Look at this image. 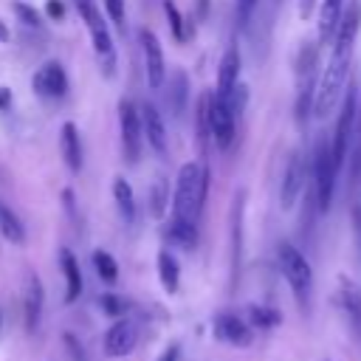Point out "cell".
<instances>
[{"label":"cell","instance_id":"6da1fadb","mask_svg":"<svg viewBox=\"0 0 361 361\" xmlns=\"http://www.w3.org/2000/svg\"><path fill=\"white\" fill-rule=\"evenodd\" d=\"M358 28H361V3L350 0V6L341 11V20H338L336 34L330 39L333 42L330 62H327V68L322 71V76L316 82V93H313V113H316V118H327L338 107V102L344 96Z\"/></svg>","mask_w":361,"mask_h":361},{"label":"cell","instance_id":"7a4b0ae2","mask_svg":"<svg viewBox=\"0 0 361 361\" xmlns=\"http://www.w3.org/2000/svg\"><path fill=\"white\" fill-rule=\"evenodd\" d=\"M209 189V169L206 164H183L175 180V197H172V217L197 223Z\"/></svg>","mask_w":361,"mask_h":361},{"label":"cell","instance_id":"3957f363","mask_svg":"<svg viewBox=\"0 0 361 361\" xmlns=\"http://www.w3.org/2000/svg\"><path fill=\"white\" fill-rule=\"evenodd\" d=\"M338 161L333 155V144L327 135H322L316 141V152H313V200H316V212L324 214L333 203V192H336V175H338Z\"/></svg>","mask_w":361,"mask_h":361},{"label":"cell","instance_id":"277c9868","mask_svg":"<svg viewBox=\"0 0 361 361\" xmlns=\"http://www.w3.org/2000/svg\"><path fill=\"white\" fill-rule=\"evenodd\" d=\"M79 17L85 20L87 25V34H90V42H93V51H96V59L102 65V71L107 76L116 73V48H113V37L107 31V23L96 6V0H73Z\"/></svg>","mask_w":361,"mask_h":361},{"label":"cell","instance_id":"5b68a950","mask_svg":"<svg viewBox=\"0 0 361 361\" xmlns=\"http://www.w3.org/2000/svg\"><path fill=\"white\" fill-rule=\"evenodd\" d=\"M276 257H279V271H282V276L288 279V285L293 290V299L299 302L302 310H307V302H310V293H313V271H310V262L290 243H279Z\"/></svg>","mask_w":361,"mask_h":361},{"label":"cell","instance_id":"8992f818","mask_svg":"<svg viewBox=\"0 0 361 361\" xmlns=\"http://www.w3.org/2000/svg\"><path fill=\"white\" fill-rule=\"evenodd\" d=\"M313 93H316V45L305 42L299 51V68H296V116L307 118L313 110Z\"/></svg>","mask_w":361,"mask_h":361},{"label":"cell","instance_id":"52a82bcc","mask_svg":"<svg viewBox=\"0 0 361 361\" xmlns=\"http://www.w3.org/2000/svg\"><path fill=\"white\" fill-rule=\"evenodd\" d=\"M347 93L341 96V110H338V121H336V130H333V155L338 161V166L344 164L347 158V149H350V138H353V124H355V110H358V87L355 82H350V87H344Z\"/></svg>","mask_w":361,"mask_h":361},{"label":"cell","instance_id":"ba28073f","mask_svg":"<svg viewBox=\"0 0 361 361\" xmlns=\"http://www.w3.org/2000/svg\"><path fill=\"white\" fill-rule=\"evenodd\" d=\"M118 130H121V147L130 164H135L141 158L144 149V130H141V116L138 107L130 99L118 102Z\"/></svg>","mask_w":361,"mask_h":361},{"label":"cell","instance_id":"9c48e42d","mask_svg":"<svg viewBox=\"0 0 361 361\" xmlns=\"http://www.w3.org/2000/svg\"><path fill=\"white\" fill-rule=\"evenodd\" d=\"M237 104L228 102V99H220L212 93L209 99V124H212V141L220 147V149H228L231 141H234V127H237Z\"/></svg>","mask_w":361,"mask_h":361},{"label":"cell","instance_id":"30bf717a","mask_svg":"<svg viewBox=\"0 0 361 361\" xmlns=\"http://www.w3.org/2000/svg\"><path fill=\"white\" fill-rule=\"evenodd\" d=\"M141 54H144V73H147V85L152 90H161L166 82V59H164V48L158 42V37L152 31H141Z\"/></svg>","mask_w":361,"mask_h":361},{"label":"cell","instance_id":"8fae6325","mask_svg":"<svg viewBox=\"0 0 361 361\" xmlns=\"http://www.w3.org/2000/svg\"><path fill=\"white\" fill-rule=\"evenodd\" d=\"M305 189V161H302V152L293 149L288 164H285V172H282V183H279V206L282 209H293V203L299 200Z\"/></svg>","mask_w":361,"mask_h":361},{"label":"cell","instance_id":"7c38bea8","mask_svg":"<svg viewBox=\"0 0 361 361\" xmlns=\"http://www.w3.org/2000/svg\"><path fill=\"white\" fill-rule=\"evenodd\" d=\"M31 87L37 90V96L42 99H62L68 93V76H65V68L59 62H45L34 79H31Z\"/></svg>","mask_w":361,"mask_h":361},{"label":"cell","instance_id":"4fadbf2b","mask_svg":"<svg viewBox=\"0 0 361 361\" xmlns=\"http://www.w3.org/2000/svg\"><path fill=\"white\" fill-rule=\"evenodd\" d=\"M138 116H141V130H144V141L158 152V155H166V147H169V135H166V124L158 113V107L152 102H144L138 107Z\"/></svg>","mask_w":361,"mask_h":361},{"label":"cell","instance_id":"5bb4252c","mask_svg":"<svg viewBox=\"0 0 361 361\" xmlns=\"http://www.w3.org/2000/svg\"><path fill=\"white\" fill-rule=\"evenodd\" d=\"M138 341V330L130 319H116L107 333H104V353L110 358H121V355H130L133 347Z\"/></svg>","mask_w":361,"mask_h":361},{"label":"cell","instance_id":"9a60e30c","mask_svg":"<svg viewBox=\"0 0 361 361\" xmlns=\"http://www.w3.org/2000/svg\"><path fill=\"white\" fill-rule=\"evenodd\" d=\"M237 79H240V51L237 48H228L220 59V71H217V87L212 90L214 96L220 99H228L237 104Z\"/></svg>","mask_w":361,"mask_h":361},{"label":"cell","instance_id":"2e32d148","mask_svg":"<svg viewBox=\"0 0 361 361\" xmlns=\"http://www.w3.org/2000/svg\"><path fill=\"white\" fill-rule=\"evenodd\" d=\"M214 336L231 347H248L251 344V324H245L234 313H217L214 316Z\"/></svg>","mask_w":361,"mask_h":361},{"label":"cell","instance_id":"e0dca14e","mask_svg":"<svg viewBox=\"0 0 361 361\" xmlns=\"http://www.w3.org/2000/svg\"><path fill=\"white\" fill-rule=\"evenodd\" d=\"M338 305L344 310V319H347L350 330L355 336H361V288L347 276L338 279Z\"/></svg>","mask_w":361,"mask_h":361},{"label":"cell","instance_id":"ac0fdd59","mask_svg":"<svg viewBox=\"0 0 361 361\" xmlns=\"http://www.w3.org/2000/svg\"><path fill=\"white\" fill-rule=\"evenodd\" d=\"M59 149L65 158V166L76 175L82 169V138H79V127L73 121H65L59 130Z\"/></svg>","mask_w":361,"mask_h":361},{"label":"cell","instance_id":"d6986e66","mask_svg":"<svg viewBox=\"0 0 361 361\" xmlns=\"http://www.w3.org/2000/svg\"><path fill=\"white\" fill-rule=\"evenodd\" d=\"M42 302H45L42 282H39L37 274H28V279H25V327H28V333L39 330V322H42Z\"/></svg>","mask_w":361,"mask_h":361},{"label":"cell","instance_id":"ffe728a7","mask_svg":"<svg viewBox=\"0 0 361 361\" xmlns=\"http://www.w3.org/2000/svg\"><path fill=\"white\" fill-rule=\"evenodd\" d=\"M59 265L65 274V302H76L82 293V271H79V262L71 254V248H59Z\"/></svg>","mask_w":361,"mask_h":361},{"label":"cell","instance_id":"44dd1931","mask_svg":"<svg viewBox=\"0 0 361 361\" xmlns=\"http://www.w3.org/2000/svg\"><path fill=\"white\" fill-rule=\"evenodd\" d=\"M341 11H344V0H322V8H319V42L322 45L333 39Z\"/></svg>","mask_w":361,"mask_h":361},{"label":"cell","instance_id":"7402d4cb","mask_svg":"<svg viewBox=\"0 0 361 361\" xmlns=\"http://www.w3.org/2000/svg\"><path fill=\"white\" fill-rule=\"evenodd\" d=\"M166 237H169L172 245L183 248V251H192V248L197 245V223L172 217V220H169V228H166Z\"/></svg>","mask_w":361,"mask_h":361},{"label":"cell","instance_id":"603a6c76","mask_svg":"<svg viewBox=\"0 0 361 361\" xmlns=\"http://www.w3.org/2000/svg\"><path fill=\"white\" fill-rule=\"evenodd\" d=\"M0 234H3L8 243H14V245L25 243V226H23V220H20L17 212H14L8 203H3V200H0Z\"/></svg>","mask_w":361,"mask_h":361},{"label":"cell","instance_id":"cb8c5ba5","mask_svg":"<svg viewBox=\"0 0 361 361\" xmlns=\"http://www.w3.org/2000/svg\"><path fill=\"white\" fill-rule=\"evenodd\" d=\"M347 158H350V183L355 186L361 180V93H358V110H355V124H353Z\"/></svg>","mask_w":361,"mask_h":361},{"label":"cell","instance_id":"d4e9b609","mask_svg":"<svg viewBox=\"0 0 361 361\" xmlns=\"http://www.w3.org/2000/svg\"><path fill=\"white\" fill-rule=\"evenodd\" d=\"M158 276H161V285L166 293H175L178 285H180V268H178V259L164 248L158 254Z\"/></svg>","mask_w":361,"mask_h":361},{"label":"cell","instance_id":"484cf974","mask_svg":"<svg viewBox=\"0 0 361 361\" xmlns=\"http://www.w3.org/2000/svg\"><path fill=\"white\" fill-rule=\"evenodd\" d=\"M113 197H116V206H118V214L133 223L135 220V195H133V186L124 180V178H116L113 180Z\"/></svg>","mask_w":361,"mask_h":361},{"label":"cell","instance_id":"4316f807","mask_svg":"<svg viewBox=\"0 0 361 361\" xmlns=\"http://www.w3.org/2000/svg\"><path fill=\"white\" fill-rule=\"evenodd\" d=\"M209 99L212 93H203L200 102H197V144L200 149L206 152L209 144H212V124H209Z\"/></svg>","mask_w":361,"mask_h":361},{"label":"cell","instance_id":"83f0119b","mask_svg":"<svg viewBox=\"0 0 361 361\" xmlns=\"http://www.w3.org/2000/svg\"><path fill=\"white\" fill-rule=\"evenodd\" d=\"M279 319H282V316H279L274 307H265V305H251V307H248V322H251V327L271 330V327L279 324Z\"/></svg>","mask_w":361,"mask_h":361},{"label":"cell","instance_id":"f1b7e54d","mask_svg":"<svg viewBox=\"0 0 361 361\" xmlns=\"http://www.w3.org/2000/svg\"><path fill=\"white\" fill-rule=\"evenodd\" d=\"M93 268L102 276V282H110L113 285L118 279V265H116V259L107 251H93Z\"/></svg>","mask_w":361,"mask_h":361},{"label":"cell","instance_id":"f546056e","mask_svg":"<svg viewBox=\"0 0 361 361\" xmlns=\"http://www.w3.org/2000/svg\"><path fill=\"white\" fill-rule=\"evenodd\" d=\"M169 90H172V110L180 116L183 107H186V76H183L180 71L172 73V85H169Z\"/></svg>","mask_w":361,"mask_h":361},{"label":"cell","instance_id":"4dcf8cb0","mask_svg":"<svg viewBox=\"0 0 361 361\" xmlns=\"http://www.w3.org/2000/svg\"><path fill=\"white\" fill-rule=\"evenodd\" d=\"M164 14H166V20H169V28H172L175 39L183 42V39H186V28H183V14L178 11L175 0H164Z\"/></svg>","mask_w":361,"mask_h":361},{"label":"cell","instance_id":"1f68e13d","mask_svg":"<svg viewBox=\"0 0 361 361\" xmlns=\"http://www.w3.org/2000/svg\"><path fill=\"white\" fill-rule=\"evenodd\" d=\"M14 14L20 17L23 25H28V28H42V17H39V11H37L34 6H28V3H23V0H14Z\"/></svg>","mask_w":361,"mask_h":361},{"label":"cell","instance_id":"d6a6232c","mask_svg":"<svg viewBox=\"0 0 361 361\" xmlns=\"http://www.w3.org/2000/svg\"><path fill=\"white\" fill-rule=\"evenodd\" d=\"M99 305H102V310H104L107 316H113V319H121V316L127 313V302H124L121 296H113V293H104V296L99 299Z\"/></svg>","mask_w":361,"mask_h":361},{"label":"cell","instance_id":"836d02e7","mask_svg":"<svg viewBox=\"0 0 361 361\" xmlns=\"http://www.w3.org/2000/svg\"><path fill=\"white\" fill-rule=\"evenodd\" d=\"M259 3L262 0H237V25L240 28H248V23H251L254 11L259 8Z\"/></svg>","mask_w":361,"mask_h":361},{"label":"cell","instance_id":"e575fe53","mask_svg":"<svg viewBox=\"0 0 361 361\" xmlns=\"http://www.w3.org/2000/svg\"><path fill=\"white\" fill-rule=\"evenodd\" d=\"M104 8H107V17L124 31L127 25V11H124V0H104Z\"/></svg>","mask_w":361,"mask_h":361},{"label":"cell","instance_id":"d590c367","mask_svg":"<svg viewBox=\"0 0 361 361\" xmlns=\"http://www.w3.org/2000/svg\"><path fill=\"white\" fill-rule=\"evenodd\" d=\"M164 203H166V195H164V183L158 180L155 183V192H152V214H164Z\"/></svg>","mask_w":361,"mask_h":361},{"label":"cell","instance_id":"8d00e7d4","mask_svg":"<svg viewBox=\"0 0 361 361\" xmlns=\"http://www.w3.org/2000/svg\"><path fill=\"white\" fill-rule=\"evenodd\" d=\"M45 11H48V17H54V20H59V17L65 14V6H62V0H48V6H45Z\"/></svg>","mask_w":361,"mask_h":361},{"label":"cell","instance_id":"74e56055","mask_svg":"<svg viewBox=\"0 0 361 361\" xmlns=\"http://www.w3.org/2000/svg\"><path fill=\"white\" fill-rule=\"evenodd\" d=\"M178 355H180V347H178V344H169V347L158 355V361H178Z\"/></svg>","mask_w":361,"mask_h":361},{"label":"cell","instance_id":"f35d334b","mask_svg":"<svg viewBox=\"0 0 361 361\" xmlns=\"http://www.w3.org/2000/svg\"><path fill=\"white\" fill-rule=\"evenodd\" d=\"M316 3H319V0H302L299 14H302V17H310V14H313V8H316Z\"/></svg>","mask_w":361,"mask_h":361},{"label":"cell","instance_id":"ab89813d","mask_svg":"<svg viewBox=\"0 0 361 361\" xmlns=\"http://www.w3.org/2000/svg\"><path fill=\"white\" fill-rule=\"evenodd\" d=\"M0 42H8V28H6L3 20H0Z\"/></svg>","mask_w":361,"mask_h":361},{"label":"cell","instance_id":"60d3db41","mask_svg":"<svg viewBox=\"0 0 361 361\" xmlns=\"http://www.w3.org/2000/svg\"><path fill=\"white\" fill-rule=\"evenodd\" d=\"M6 104H8V90L0 93V107H6Z\"/></svg>","mask_w":361,"mask_h":361},{"label":"cell","instance_id":"b9f144b4","mask_svg":"<svg viewBox=\"0 0 361 361\" xmlns=\"http://www.w3.org/2000/svg\"><path fill=\"white\" fill-rule=\"evenodd\" d=\"M0 324H3V313H0Z\"/></svg>","mask_w":361,"mask_h":361}]
</instances>
